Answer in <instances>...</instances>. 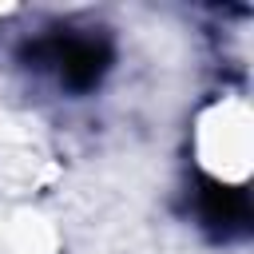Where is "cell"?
Masks as SVG:
<instances>
[{
  "label": "cell",
  "instance_id": "obj_1",
  "mask_svg": "<svg viewBox=\"0 0 254 254\" xmlns=\"http://www.w3.org/2000/svg\"><path fill=\"white\" fill-rule=\"evenodd\" d=\"M202 167L226 183H242L250 171V115L242 103H222L198 123Z\"/></svg>",
  "mask_w": 254,
  "mask_h": 254
}]
</instances>
